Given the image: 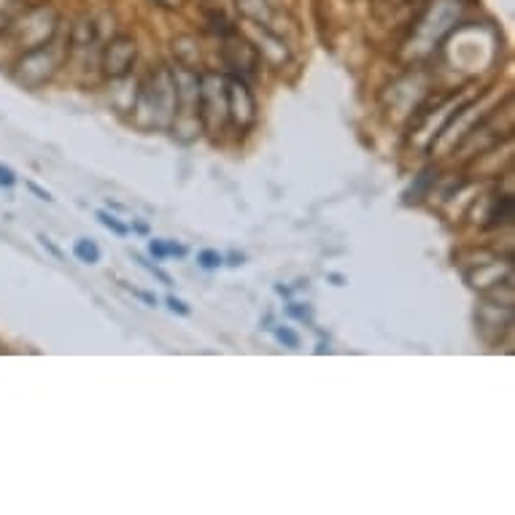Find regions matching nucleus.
<instances>
[{
    "label": "nucleus",
    "mask_w": 515,
    "mask_h": 515,
    "mask_svg": "<svg viewBox=\"0 0 515 515\" xmlns=\"http://www.w3.org/2000/svg\"><path fill=\"white\" fill-rule=\"evenodd\" d=\"M135 119L146 130H170L176 122V84L170 68H154L135 92Z\"/></svg>",
    "instance_id": "f257e3e1"
},
{
    "label": "nucleus",
    "mask_w": 515,
    "mask_h": 515,
    "mask_svg": "<svg viewBox=\"0 0 515 515\" xmlns=\"http://www.w3.org/2000/svg\"><path fill=\"white\" fill-rule=\"evenodd\" d=\"M57 27H60V19H57L54 9L36 6V9H27L22 17L14 19L9 25V33L19 52H27V49H36V46L54 41Z\"/></svg>",
    "instance_id": "f03ea898"
},
{
    "label": "nucleus",
    "mask_w": 515,
    "mask_h": 515,
    "mask_svg": "<svg viewBox=\"0 0 515 515\" xmlns=\"http://www.w3.org/2000/svg\"><path fill=\"white\" fill-rule=\"evenodd\" d=\"M57 68H60V52L54 49V41H49L36 49L19 52L17 63L11 68V79L17 81L19 87L38 89L54 79Z\"/></svg>",
    "instance_id": "7ed1b4c3"
},
{
    "label": "nucleus",
    "mask_w": 515,
    "mask_h": 515,
    "mask_svg": "<svg viewBox=\"0 0 515 515\" xmlns=\"http://www.w3.org/2000/svg\"><path fill=\"white\" fill-rule=\"evenodd\" d=\"M197 116H200V127L205 133H216L227 127V92H224V76L219 73H200Z\"/></svg>",
    "instance_id": "20e7f679"
},
{
    "label": "nucleus",
    "mask_w": 515,
    "mask_h": 515,
    "mask_svg": "<svg viewBox=\"0 0 515 515\" xmlns=\"http://www.w3.org/2000/svg\"><path fill=\"white\" fill-rule=\"evenodd\" d=\"M224 92H227V125L238 130V135H246L257 125V98L249 89V84L240 76L224 79Z\"/></svg>",
    "instance_id": "39448f33"
},
{
    "label": "nucleus",
    "mask_w": 515,
    "mask_h": 515,
    "mask_svg": "<svg viewBox=\"0 0 515 515\" xmlns=\"http://www.w3.org/2000/svg\"><path fill=\"white\" fill-rule=\"evenodd\" d=\"M456 17H459V0H432L421 19L416 22V36L427 38L429 44H440L456 30Z\"/></svg>",
    "instance_id": "423d86ee"
},
{
    "label": "nucleus",
    "mask_w": 515,
    "mask_h": 515,
    "mask_svg": "<svg viewBox=\"0 0 515 515\" xmlns=\"http://www.w3.org/2000/svg\"><path fill=\"white\" fill-rule=\"evenodd\" d=\"M135 60H138V44H135L133 36H125L119 33L103 46V54H100V68H103V76L111 81L127 79L135 68Z\"/></svg>",
    "instance_id": "0eeeda50"
},
{
    "label": "nucleus",
    "mask_w": 515,
    "mask_h": 515,
    "mask_svg": "<svg viewBox=\"0 0 515 515\" xmlns=\"http://www.w3.org/2000/svg\"><path fill=\"white\" fill-rule=\"evenodd\" d=\"M222 57L224 65L230 68V73H254L259 65V54L254 49L251 41H246L243 36H238V30H232L224 36V46H222Z\"/></svg>",
    "instance_id": "6e6552de"
},
{
    "label": "nucleus",
    "mask_w": 515,
    "mask_h": 515,
    "mask_svg": "<svg viewBox=\"0 0 515 515\" xmlns=\"http://www.w3.org/2000/svg\"><path fill=\"white\" fill-rule=\"evenodd\" d=\"M464 281L478 289V292H491L499 286L513 284V265L510 262H483L464 273Z\"/></svg>",
    "instance_id": "1a4fd4ad"
},
{
    "label": "nucleus",
    "mask_w": 515,
    "mask_h": 515,
    "mask_svg": "<svg viewBox=\"0 0 515 515\" xmlns=\"http://www.w3.org/2000/svg\"><path fill=\"white\" fill-rule=\"evenodd\" d=\"M515 216V197L513 195H499L494 203H491V211H489V222L486 227H505V224L513 222Z\"/></svg>",
    "instance_id": "9d476101"
},
{
    "label": "nucleus",
    "mask_w": 515,
    "mask_h": 515,
    "mask_svg": "<svg viewBox=\"0 0 515 515\" xmlns=\"http://www.w3.org/2000/svg\"><path fill=\"white\" fill-rule=\"evenodd\" d=\"M73 257L84 262V265H98L100 262V246L92 238H79L73 243Z\"/></svg>",
    "instance_id": "9b49d317"
},
{
    "label": "nucleus",
    "mask_w": 515,
    "mask_h": 515,
    "mask_svg": "<svg viewBox=\"0 0 515 515\" xmlns=\"http://www.w3.org/2000/svg\"><path fill=\"white\" fill-rule=\"evenodd\" d=\"M432 181H435V170H424V173L416 178V187L410 189L408 195H405V200H408V203L424 200V197L429 195V184H432Z\"/></svg>",
    "instance_id": "f8f14e48"
},
{
    "label": "nucleus",
    "mask_w": 515,
    "mask_h": 515,
    "mask_svg": "<svg viewBox=\"0 0 515 515\" xmlns=\"http://www.w3.org/2000/svg\"><path fill=\"white\" fill-rule=\"evenodd\" d=\"M95 216H98V222L103 224L106 230H111V232H114V235H119V238H127V235H130V227H127L125 222H119V219H116V216L111 214V211H103V208H100V211Z\"/></svg>",
    "instance_id": "ddd939ff"
},
{
    "label": "nucleus",
    "mask_w": 515,
    "mask_h": 515,
    "mask_svg": "<svg viewBox=\"0 0 515 515\" xmlns=\"http://www.w3.org/2000/svg\"><path fill=\"white\" fill-rule=\"evenodd\" d=\"M197 262H200V267H205V270H216V267L224 265V254H219V251L214 249H203L197 254Z\"/></svg>",
    "instance_id": "4468645a"
},
{
    "label": "nucleus",
    "mask_w": 515,
    "mask_h": 515,
    "mask_svg": "<svg viewBox=\"0 0 515 515\" xmlns=\"http://www.w3.org/2000/svg\"><path fill=\"white\" fill-rule=\"evenodd\" d=\"M278 343H284L286 348H300V335L292 327H276Z\"/></svg>",
    "instance_id": "2eb2a0df"
},
{
    "label": "nucleus",
    "mask_w": 515,
    "mask_h": 515,
    "mask_svg": "<svg viewBox=\"0 0 515 515\" xmlns=\"http://www.w3.org/2000/svg\"><path fill=\"white\" fill-rule=\"evenodd\" d=\"M135 259H138V262H141V265L146 267V270H149L151 276H154V278H160L162 284H165V286H173V278H170L168 273H165V270H162V267H157V265H151V262H146V259H143L141 254H135Z\"/></svg>",
    "instance_id": "dca6fc26"
},
{
    "label": "nucleus",
    "mask_w": 515,
    "mask_h": 515,
    "mask_svg": "<svg viewBox=\"0 0 515 515\" xmlns=\"http://www.w3.org/2000/svg\"><path fill=\"white\" fill-rule=\"evenodd\" d=\"M286 316H292V319L300 321H311V308H308V305H300V302H292V305L286 308Z\"/></svg>",
    "instance_id": "f3484780"
},
{
    "label": "nucleus",
    "mask_w": 515,
    "mask_h": 515,
    "mask_svg": "<svg viewBox=\"0 0 515 515\" xmlns=\"http://www.w3.org/2000/svg\"><path fill=\"white\" fill-rule=\"evenodd\" d=\"M149 251L154 259H168V240H151Z\"/></svg>",
    "instance_id": "a211bd4d"
},
{
    "label": "nucleus",
    "mask_w": 515,
    "mask_h": 515,
    "mask_svg": "<svg viewBox=\"0 0 515 515\" xmlns=\"http://www.w3.org/2000/svg\"><path fill=\"white\" fill-rule=\"evenodd\" d=\"M17 184V173L9 168V165H0V187L11 189Z\"/></svg>",
    "instance_id": "6ab92c4d"
},
{
    "label": "nucleus",
    "mask_w": 515,
    "mask_h": 515,
    "mask_svg": "<svg viewBox=\"0 0 515 515\" xmlns=\"http://www.w3.org/2000/svg\"><path fill=\"white\" fill-rule=\"evenodd\" d=\"M168 308L173 313H178V316H189V305L184 300H178V297H173V294H168Z\"/></svg>",
    "instance_id": "aec40b11"
},
{
    "label": "nucleus",
    "mask_w": 515,
    "mask_h": 515,
    "mask_svg": "<svg viewBox=\"0 0 515 515\" xmlns=\"http://www.w3.org/2000/svg\"><path fill=\"white\" fill-rule=\"evenodd\" d=\"M38 240H41V246H44V249L49 251V254H54V257H57V259H65V254H63V251L57 249V246H54L52 240L46 238V235H38Z\"/></svg>",
    "instance_id": "412c9836"
},
{
    "label": "nucleus",
    "mask_w": 515,
    "mask_h": 515,
    "mask_svg": "<svg viewBox=\"0 0 515 515\" xmlns=\"http://www.w3.org/2000/svg\"><path fill=\"white\" fill-rule=\"evenodd\" d=\"M27 189H30V192H33V195H36L38 200H46V203H52V200H54V197L49 195L46 189H41V187H38V184H33V181H27Z\"/></svg>",
    "instance_id": "4be33fe9"
},
{
    "label": "nucleus",
    "mask_w": 515,
    "mask_h": 515,
    "mask_svg": "<svg viewBox=\"0 0 515 515\" xmlns=\"http://www.w3.org/2000/svg\"><path fill=\"white\" fill-rule=\"evenodd\" d=\"M168 257H187V249L176 240H168Z\"/></svg>",
    "instance_id": "5701e85b"
},
{
    "label": "nucleus",
    "mask_w": 515,
    "mask_h": 515,
    "mask_svg": "<svg viewBox=\"0 0 515 515\" xmlns=\"http://www.w3.org/2000/svg\"><path fill=\"white\" fill-rule=\"evenodd\" d=\"M151 3H157V6H162V9H181V3H184V0H151Z\"/></svg>",
    "instance_id": "b1692460"
},
{
    "label": "nucleus",
    "mask_w": 515,
    "mask_h": 515,
    "mask_svg": "<svg viewBox=\"0 0 515 515\" xmlns=\"http://www.w3.org/2000/svg\"><path fill=\"white\" fill-rule=\"evenodd\" d=\"M133 294H135V297H141L143 302H149V305H157V297H154L151 292H135V289H133Z\"/></svg>",
    "instance_id": "393cba45"
},
{
    "label": "nucleus",
    "mask_w": 515,
    "mask_h": 515,
    "mask_svg": "<svg viewBox=\"0 0 515 515\" xmlns=\"http://www.w3.org/2000/svg\"><path fill=\"white\" fill-rule=\"evenodd\" d=\"M227 259H230V265L238 267V265H243V259H246V257H243V254H238V251H230V257H227Z\"/></svg>",
    "instance_id": "a878e982"
},
{
    "label": "nucleus",
    "mask_w": 515,
    "mask_h": 515,
    "mask_svg": "<svg viewBox=\"0 0 515 515\" xmlns=\"http://www.w3.org/2000/svg\"><path fill=\"white\" fill-rule=\"evenodd\" d=\"M329 281H332V284H335V286H343V284H346V278L338 276V273H329Z\"/></svg>",
    "instance_id": "bb28decb"
},
{
    "label": "nucleus",
    "mask_w": 515,
    "mask_h": 515,
    "mask_svg": "<svg viewBox=\"0 0 515 515\" xmlns=\"http://www.w3.org/2000/svg\"><path fill=\"white\" fill-rule=\"evenodd\" d=\"M135 232H141V235H149V227H146V224H135Z\"/></svg>",
    "instance_id": "cd10ccee"
}]
</instances>
